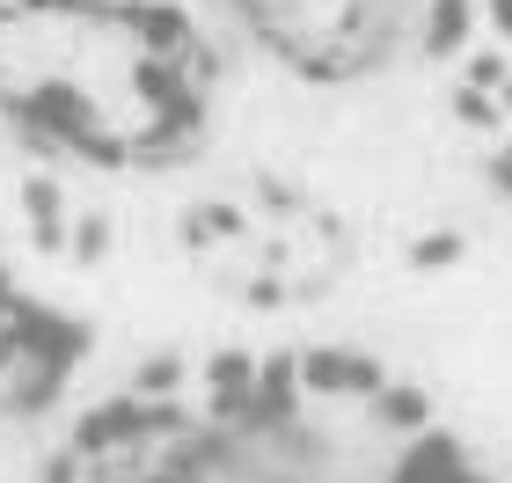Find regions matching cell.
Masks as SVG:
<instances>
[{"instance_id":"obj_1","label":"cell","mask_w":512,"mask_h":483,"mask_svg":"<svg viewBox=\"0 0 512 483\" xmlns=\"http://www.w3.org/2000/svg\"><path fill=\"white\" fill-rule=\"evenodd\" d=\"M213 59L176 8L0 0V110L81 161H169L198 147Z\"/></svg>"}]
</instances>
